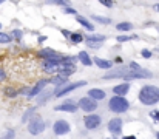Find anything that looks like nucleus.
Here are the masks:
<instances>
[{
  "label": "nucleus",
  "instance_id": "nucleus-16",
  "mask_svg": "<svg viewBox=\"0 0 159 139\" xmlns=\"http://www.w3.org/2000/svg\"><path fill=\"white\" fill-rule=\"evenodd\" d=\"M76 20H77V22L80 23V25H82L83 28H87L88 31H93V30H94L93 23H91V22H88V20L85 19V17H82V16H79V14H77V16H76Z\"/></svg>",
  "mask_w": 159,
  "mask_h": 139
},
{
  "label": "nucleus",
  "instance_id": "nucleus-9",
  "mask_svg": "<svg viewBox=\"0 0 159 139\" xmlns=\"http://www.w3.org/2000/svg\"><path fill=\"white\" fill-rule=\"evenodd\" d=\"M54 133L62 136V134H66V133H70V124H68L66 121L60 119L54 124Z\"/></svg>",
  "mask_w": 159,
  "mask_h": 139
},
{
  "label": "nucleus",
  "instance_id": "nucleus-41",
  "mask_svg": "<svg viewBox=\"0 0 159 139\" xmlns=\"http://www.w3.org/2000/svg\"><path fill=\"white\" fill-rule=\"evenodd\" d=\"M157 30H159V28H157Z\"/></svg>",
  "mask_w": 159,
  "mask_h": 139
},
{
  "label": "nucleus",
  "instance_id": "nucleus-22",
  "mask_svg": "<svg viewBox=\"0 0 159 139\" xmlns=\"http://www.w3.org/2000/svg\"><path fill=\"white\" fill-rule=\"evenodd\" d=\"M93 20H97V22L104 23V25H108V23L111 22L108 17H101V16H93Z\"/></svg>",
  "mask_w": 159,
  "mask_h": 139
},
{
  "label": "nucleus",
  "instance_id": "nucleus-13",
  "mask_svg": "<svg viewBox=\"0 0 159 139\" xmlns=\"http://www.w3.org/2000/svg\"><path fill=\"white\" fill-rule=\"evenodd\" d=\"M128 90H130V84H121V85H116L113 88V93L118 96H125L128 93Z\"/></svg>",
  "mask_w": 159,
  "mask_h": 139
},
{
  "label": "nucleus",
  "instance_id": "nucleus-10",
  "mask_svg": "<svg viewBox=\"0 0 159 139\" xmlns=\"http://www.w3.org/2000/svg\"><path fill=\"white\" fill-rule=\"evenodd\" d=\"M108 130H110L113 134H121V131H122V119L113 118V119L108 122Z\"/></svg>",
  "mask_w": 159,
  "mask_h": 139
},
{
  "label": "nucleus",
  "instance_id": "nucleus-3",
  "mask_svg": "<svg viewBox=\"0 0 159 139\" xmlns=\"http://www.w3.org/2000/svg\"><path fill=\"white\" fill-rule=\"evenodd\" d=\"M83 85H87V82H85V80L74 82V84H66V85H63L62 88L56 90V98H62V96L68 94L70 91H73V90H76V88H80V87H83Z\"/></svg>",
  "mask_w": 159,
  "mask_h": 139
},
{
  "label": "nucleus",
  "instance_id": "nucleus-31",
  "mask_svg": "<svg viewBox=\"0 0 159 139\" xmlns=\"http://www.w3.org/2000/svg\"><path fill=\"white\" fill-rule=\"evenodd\" d=\"M151 118H153L154 121H157V122H159V110H157V111H153V113H151Z\"/></svg>",
  "mask_w": 159,
  "mask_h": 139
},
{
  "label": "nucleus",
  "instance_id": "nucleus-2",
  "mask_svg": "<svg viewBox=\"0 0 159 139\" xmlns=\"http://www.w3.org/2000/svg\"><path fill=\"white\" fill-rule=\"evenodd\" d=\"M128 107H130L128 101L124 96H118V94L115 98H111L110 102H108V108L115 113H124V111L128 110Z\"/></svg>",
  "mask_w": 159,
  "mask_h": 139
},
{
  "label": "nucleus",
  "instance_id": "nucleus-7",
  "mask_svg": "<svg viewBox=\"0 0 159 139\" xmlns=\"http://www.w3.org/2000/svg\"><path fill=\"white\" fill-rule=\"evenodd\" d=\"M83 124L88 130H93V128H97L101 125V116L97 114H88L83 118Z\"/></svg>",
  "mask_w": 159,
  "mask_h": 139
},
{
  "label": "nucleus",
  "instance_id": "nucleus-25",
  "mask_svg": "<svg viewBox=\"0 0 159 139\" xmlns=\"http://www.w3.org/2000/svg\"><path fill=\"white\" fill-rule=\"evenodd\" d=\"M48 3H56V5H63V6H66V5H68V0H48Z\"/></svg>",
  "mask_w": 159,
  "mask_h": 139
},
{
  "label": "nucleus",
  "instance_id": "nucleus-24",
  "mask_svg": "<svg viewBox=\"0 0 159 139\" xmlns=\"http://www.w3.org/2000/svg\"><path fill=\"white\" fill-rule=\"evenodd\" d=\"M131 39H136V36H118V42H127Z\"/></svg>",
  "mask_w": 159,
  "mask_h": 139
},
{
  "label": "nucleus",
  "instance_id": "nucleus-29",
  "mask_svg": "<svg viewBox=\"0 0 159 139\" xmlns=\"http://www.w3.org/2000/svg\"><path fill=\"white\" fill-rule=\"evenodd\" d=\"M34 111H36V108H30V110H28V111H26V113L23 114V122H26V119L30 118V116H31V114H33Z\"/></svg>",
  "mask_w": 159,
  "mask_h": 139
},
{
  "label": "nucleus",
  "instance_id": "nucleus-38",
  "mask_svg": "<svg viewBox=\"0 0 159 139\" xmlns=\"http://www.w3.org/2000/svg\"><path fill=\"white\" fill-rule=\"evenodd\" d=\"M3 2H5V0H0V3H3Z\"/></svg>",
  "mask_w": 159,
  "mask_h": 139
},
{
  "label": "nucleus",
  "instance_id": "nucleus-23",
  "mask_svg": "<svg viewBox=\"0 0 159 139\" xmlns=\"http://www.w3.org/2000/svg\"><path fill=\"white\" fill-rule=\"evenodd\" d=\"M8 42H11V37L5 33H0V43H8Z\"/></svg>",
  "mask_w": 159,
  "mask_h": 139
},
{
  "label": "nucleus",
  "instance_id": "nucleus-21",
  "mask_svg": "<svg viewBox=\"0 0 159 139\" xmlns=\"http://www.w3.org/2000/svg\"><path fill=\"white\" fill-rule=\"evenodd\" d=\"M70 39H71V42H73V43H80V42L83 40V36H82L80 33H73Z\"/></svg>",
  "mask_w": 159,
  "mask_h": 139
},
{
  "label": "nucleus",
  "instance_id": "nucleus-18",
  "mask_svg": "<svg viewBox=\"0 0 159 139\" xmlns=\"http://www.w3.org/2000/svg\"><path fill=\"white\" fill-rule=\"evenodd\" d=\"M39 56L43 57V59H50V57L57 56V54H56V51H53V50H50V48H45V50H42V51L39 53Z\"/></svg>",
  "mask_w": 159,
  "mask_h": 139
},
{
  "label": "nucleus",
  "instance_id": "nucleus-28",
  "mask_svg": "<svg viewBox=\"0 0 159 139\" xmlns=\"http://www.w3.org/2000/svg\"><path fill=\"white\" fill-rule=\"evenodd\" d=\"M0 139H14V131L12 130H9L8 133H5L2 137H0Z\"/></svg>",
  "mask_w": 159,
  "mask_h": 139
},
{
  "label": "nucleus",
  "instance_id": "nucleus-19",
  "mask_svg": "<svg viewBox=\"0 0 159 139\" xmlns=\"http://www.w3.org/2000/svg\"><path fill=\"white\" fill-rule=\"evenodd\" d=\"M51 82H53V84H56V85H62V87L68 84V82H66V77H65V76H62V74H59L57 77H54Z\"/></svg>",
  "mask_w": 159,
  "mask_h": 139
},
{
  "label": "nucleus",
  "instance_id": "nucleus-32",
  "mask_svg": "<svg viewBox=\"0 0 159 139\" xmlns=\"http://www.w3.org/2000/svg\"><path fill=\"white\" fill-rule=\"evenodd\" d=\"M142 56L148 59V57H151V51H148V50H142Z\"/></svg>",
  "mask_w": 159,
  "mask_h": 139
},
{
  "label": "nucleus",
  "instance_id": "nucleus-40",
  "mask_svg": "<svg viewBox=\"0 0 159 139\" xmlns=\"http://www.w3.org/2000/svg\"><path fill=\"white\" fill-rule=\"evenodd\" d=\"M0 28H2V23H0Z\"/></svg>",
  "mask_w": 159,
  "mask_h": 139
},
{
  "label": "nucleus",
  "instance_id": "nucleus-36",
  "mask_svg": "<svg viewBox=\"0 0 159 139\" xmlns=\"http://www.w3.org/2000/svg\"><path fill=\"white\" fill-rule=\"evenodd\" d=\"M153 9H154V11H157V12H159V5H154V6H153Z\"/></svg>",
  "mask_w": 159,
  "mask_h": 139
},
{
  "label": "nucleus",
  "instance_id": "nucleus-6",
  "mask_svg": "<svg viewBox=\"0 0 159 139\" xmlns=\"http://www.w3.org/2000/svg\"><path fill=\"white\" fill-rule=\"evenodd\" d=\"M122 77L124 79H150L151 73L145 71V70H134V71H128L127 70Z\"/></svg>",
  "mask_w": 159,
  "mask_h": 139
},
{
  "label": "nucleus",
  "instance_id": "nucleus-27",
  "mask_svg": "<svg viewBox=\"0 0 159 139\" xmlns=\"http://www.w3.org/2000/svg\"><path fill=\"white\" fill-rule=\"evenodd\" d=\"M97 2L102 3L104 6H108V8H111L113 5H115V3H113V0H97Z\"/></svg>",
  "mask_w": 159,
  "mask_h": 139
},
{
  "label": "nucleus",
  "instance_id": "nucleus-30",
  "mask_svg": "<svg viewBox=\"0 0 159 139\" xmlns=\"http://www.w3.org/2000/svg\"><path fill=\"white\" fill-rule=\"evenodd\" d=\"M12 34H14V37H16V39H20V37H22V31H20V30H14V31H12Z\"/></svg>",
  "mask_w": 159,
  "mask_h": 139
},
{
  "label": "nucleus",
  "instance_id": "nucleus-33",
  "mask_svg": "<svg viewBox=\"0 0 159 139\" xmlns=\"http://www.w3.org/2000/svg\"><path fill=\"white\" fill-rule=\"evenodd\" d=\"M130 68H133V70H142L138 63H134V62H131V63H130Z\"/></svg>",
  "mask_w": 159,
  "mask_h": 139
},
{
  "label": "nucleus",
  "instance_id": "nucleus-34",
  "mask_svg": "<svg viewBox=\"0 0 159 139\" xmlns=\"http://www.w3.org/2000/svg\"><path fill=\"white\" fill-rule=\"evenodd\" d=\"M62 34H63V36H65V37H68V39H70V37H71V34H73V33H70V31H66V30H63V31H62Z\"/></svg>",
  "mask_w": 159,
  "mask_h": 139
},
{
  "label": "nucleus",
  "instance_id": "nucleus-5",
  "mask_svg": "<svg viewBox=\"0 0 159 139\" xmlns=\"http://www.w3.org/2000/svg\"><path fill=\"white\" fill-rule=\"evenodd\" d=\"M43 130H45V122H43L40 118H34V119L30 121V124H28V131H30L31 134H40Z\"/></svg>",
  "mask_w": 159,
  "mask_h": 139
},
{
  "label": "nucleus",
  "instance_id": "nucleus-26",
  "mask_svg": "<svg viewBox=\"0 0 159 139\" xmlns=\"http://www.w3.org/2000/svg\"><path fill=\"white\" fill-rule=\"evenodd\" d=\"M63 12L65 14H74V16H77V11L73 9V8H70V6H63Z\"/></svg>",
  "mask_w": 159,
  "mask_h": 139
},
{
  "label": "nucleus",
  "instance_id": "nucleus-15",
  "mask_svg": "<svg viewBox=\"0 0 159 139\" xmlns=\"http://www.w3.org/2000/svg\"><path fill=\"white\" fill-rule=\"evenodd\" d=\"M77 59H79V60H80V63H82V65H85V66H90V65L93 63L91 57L88 56V53H87V51H80V53H79V56H77Z\"/></svg>",
  "mask_w": 159,
  "mask_h": 139
},
{
  "label": "nucleus",
  "instance_id": "nucleus-37",
  "mask_svg": "<svg viewBox=\"0 0 159 139\" xmlns=\"http://www.w3.org/2000/svg\"><path fill=\"white\" fill-rule=\"evenodd\" d=\"M124 139H136L134 136H127V137H124Z\"/></svg>",
  "mask_w": 159,
  "mask_h": 139
},
{
  "label": "nucleus",
  "instance_id": "nucleus-20",
  "mask_svg": "<svg viewBox=\"0 0 159 139\" xmlns=\"http://www.w3.org/2000/svg\"><path fill=\"white\" fill-rule=\"evenodd\" d=\"M116 28H118V31H128V30L133 28V25H131V23H128V22H124V23H118Z\"/></svg>",
  "mask_w": 159,
  "mask_h": 139
},
{
  "label": "nucleus",
  "instance_id": "nucleus-14",
  "mask_svg": "<svg viewBox=\"0 0 159 139\" xmlns=\"http://www.w3.org/2000/svg\"><path fill=\"white\" fill-rule=\"evenodd\" d=\"M88 96H91V98L96 99V101H101V99L105 98V91H104V90H99V88H93V90L88 91Z\"/></svg>",
  "mask_w": 159,
  "mask_h": 139
},
{
  "label": "nucleus",
  "instance_id": "nucleus-35",
  "mask_svg": "<svg viewBox=\"0 0 159 139\" xmlns=\"http://www.w3.org/2000/svg\"><path fill=\"white\" fill-rule=\"evenodd\" d=\"M5 79V71H3V70H0V82H2Z\"/></svg>",
  "mask_w": 159,
  "mask_h": 139
},
{
  "label": "nucleus",
  "instance_id": "nucleus-11",
  "mask_svg": "<svg viewBox=\"0 0 159 139\" xmlns=\"http://www.w3.org/2000/svg\"><path fill=\"white\" fill-rule=\"evenodd\" d=\"M54 110H56V111H68V113H74V111H77V105H76L74 102H63V104L57 105Z\"/></svg>",
  "mask_w": 159,
  "mask_h": 139
},
{
  "label": "nucleus",
  "instance_id": "nucleus-8",
  "mask_svg": "<svg viewBox=\"0 0 159 139\" xmlns=\"http://www.w3.org/2000/svg\"><path fill=\"white\" fill-rule=\"evenodd\" d=\"M104 40H105L104 36L93 34V36H88V39H87V45L90 46V48L97 50V48H101V46H102V42H104Z\"/></svg>",
  "mask_w": 159,
  "mask_h": 139
},
{
  "label": "nucleus",
  "instance_id": "nucleus-17",
  "mask_svg": "<svg viewBox=\"0 0 159 139\" xmlns=\"http://www.w3.org/2000/svg\"><path fill=\"white\" fill-rule=\"evenodd\" d=\"M94 63H96L99 68H104V70H108V68L113 66V63H111L110 60H104V59H101V57H94Z\"/></svg>",
  "mask_w": 159,
  "mask_h": 139
},
{
  "label": "nucleus",
  "instance_id": "nucleus-12",
  "mask_svg": "<svg viewBox=\"0 0 159 139\" xmlns=\"http://www.w3.org/2000/svg\"><path fill=\"white\" fill-rule=\"evenodd\" d=\"M47 84H48V80H40V82H37V85H36V87H34V88H33L30 93H28V98L31 99V98L37 96L39 93H40V91L45 88V85H47Z\"/></svg>",
  "mask_w": 159,
  "mask_h": 139
},
{
  "label": "nucleus",
  "instance_id": "nucleus-39",
  "mask_svg": "<svg viewBox=\"0 0 159 139\" xmlns=\"http://www.w3.org/2000/svg\"><path fill=\"white\" fill-rule=\"evenodd\" d=\"M156 137H157V139H159V133H157V134H156Z\"/></svg>",
  "mask_w": 159,
  "mask_h": 139
},
{
  "label": "nucleus",
  "instance_id": "nucleus-4",
  "mask_svg": "<svg viewBox=\"0 0 159 139\" xmlns=\"http://www.w3.org/2000/svg\"><path fill=\"white\" fill-rule=\"evenodd\" d=\"M79 108L90 113V111H94L97 108V104H96V99H93L91 96H88V98H82L79 101Z\"/></svg>",
  "mask_w": 159,
  "mask_h": 139
},
{
  "label": "nucleus",
  "instance_id": "nucleus-1",
  "mask_svg": "<svg viewBox=\"0 0 159 139\" xmlns=\"http://www.w3.org/2000/svg\"><path fill=\"white\" fill-rule=\"evenodd\" d=\"M139 101L145 105H154L159 102V88L154 85H147L139 91Z\"/></svg>",
  "mask_w": 159,
  "mask_h": 139
}]
</instances>
